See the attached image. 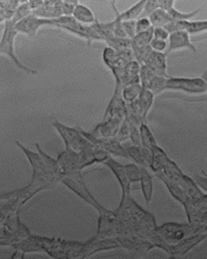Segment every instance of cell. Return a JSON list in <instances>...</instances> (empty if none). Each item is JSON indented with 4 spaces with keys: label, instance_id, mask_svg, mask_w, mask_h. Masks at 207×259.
<instances>
[{
    "label": "cell",
    "instance_id": "obj_24",
    "mask_svg": "<svg viewBox=\"0 0 207 259\" xmlns=\"http://www.w3.org/2000/svg\"><path fill=\"white\" fill-rule=\"evenodd\" d=\"M158 1H154V0H150V1H146L145 3L144 8L142 10V14H141L140 17H147L151 15V13L154 12V11L158 9ZM139 17V18H140Z\"/></svg>",
    "mask_w": 207,
    "mask_h": 259
},
{
    "label": "cell",
    "instance_id": "obj_27",
    "mask_svg": "<svg viewBox=\"0 0 207 259\" xmlns=\"http://www.w3.org/2000/svg\"><path fill=\"white\" fill-rule=\"evenodd\" d=\"M150 20L147 17H140L136 20V34L151 28Z\"/></svg>",
    "mask_w": 207,
    "mask_h": 259
},
{
    "label": "cell",
    "instance_id": "obj_23",
    "mask_svg": "<svg viewBox=\"0 0 207 259\" xmlns=\"http://www.w3.org/2000/svg\"><path fill=\"white\" fill-rule=\"evenodd\" d=\"M150 47L153 51L165 54L168 49V40H159L153 38L150 41Z\"/></svg>",
    "mask_w": 207,
    "mask_h": 259
},
{
    "label": "cell",
    "instance_id": "obj_13",
    "mask_svg": "<svg viewBox=\"0 0 207 259\" xmlns=\"http://www.w3.org/2000/svg\"><path fill=\"white\" fill-rule=\"evenodd\" d=\"M148 19L153 28L165 27L172 20L168 12L160 8L151 13Z\"/></svg>",
    "mask_w": 207,
    "mask_h": 259
},
{
    "label": "cell",
    "instance_id": "obj_16",
    "mask_svg": "<svg viewBox=\"0 0 207 259\" xmlns=\"http://www.w3.org/2000/svg\"><path fill=\"white\" fill-rule=\"evenodd\" d=\"M200 8L195 9L194 11H192L190 12H181L177 10L176 8H173L169 11L168 14L170 16L171 20H178V21H190L191 19L197 16L198 14Z\"/></svg>",
    "mask_w": 207,
    "mask_h": 259
},
{
    "label": "cell",
    "instance_id": "obj_2",
    "mask_svg": "<svg viewBox=\"0 0 207 259\" xmlns=\"http://www.w3.org/2000/svg\"><path fill=\"white\" fill-rule=\"evenodd\" d=\"M15 23L13 20L5 21V28L3 31L1 42H0V55H5L13 61L18 68L21 69L25 72L36 75L37 71L26 67L21 63L15 51V40L18 32L15 28Z\"/></svg>",
    "mask_w": 207,
    "mask_h": 259
},
{
    "label": "cell",
    "instance_id": "obj_14",
    "mask_svg": "<svg viewBox=\"0 0 207 259\" xmlns=\"http://www.w3.org/2000/svg\"><path fill=\"white\" fill-rule=\"evenodd\" d=\"M153 39V27L147 30L138 32L131 39V47H144L150 46Z\"/></svg>",
    "mask_w": 207,
    "mask_h": 259
},
{
    "label": "cell",
    "instance_id": "obj_11",
    "mask_svg": "<svg viewBox=\"0 0 207 259\" xmlns=\"http://www.w3.org/2000/svg\"><path fill=\"white\" fill-rule=\"evenodd\" d=\"M141 187H142V194L144 196L146 204L148 205L151 201L153 192L152 178L148 170L146 167H141Z\"/></svg>",
    "mask_w": 207,
    "mask_h": 259
},
{
    "label": "cell",
    "instance_id": "obj_18",
    "mask_svg": "<svg viewBox=\"0 0 207 259\" xmlns=\"http://www.w3.org/2000/svg\"><path fill=\"white\" fill-rule=\"evenodd\" d=\"M186 31L189 34H197L207 32V20L188 21Z\"/></svg>",
    "mask_w": 207,
    "mask_h": 259
},
{
    "label": "cell",
    "instance_id": "obj_19",
    "mask_svg": "<svg viewBox=\"0 0 207 259\" xmlns=\"http://www.w3.org/2000/svg\"><path fill=\"white\" fill-rule=\"evenodd\" d=\"M142 89L138 83H130L123 92V97L127 101H133L140 95Z\"/></svg>",
    "mask_w": 207,
    "mask_h": 259
},
{
    "label": "cell",
    "instance_id": "obj_12",
    "mask_svg": "<svg viewBox=\"0 0 207 259\" xmlns=\"http://www.w3.org/2000/svg\"><path fill=\"white\" fill-rule=\"evenodd\" d=\"M139 134H140V143L142 147L148 148L150 151L158 147L152 133L146 124H141Z\"/></svg>",
    "mask_w": 207,
    "mask_h": 259
},
{
    "label": "cell",
    "instance_id": "obj_15",
    "mask_svg": "<svg viewBox=\"0 0 207 259\" xmlns=\"http://www.w3.org/2000/svg\"><path fill=\"white\" fill-rule=\"evenodd\" d=\"M36 148H37V152L41 155V158H42L43 161L45 162V164H46L47 167L49 168L54 175L57 176L59 178V174H60V167H59V162L58 160H55V158L51 157L48 154L45 153L41 147L39 145L38 143L36 144Z\"/></svg>",
    "mask_w": 207,
    "mask_h": 259
},
{
    "label": "cell",
    "instance_id": "obj_30",
    "mask_svg": "<svg viewBox=\"0 0 207 259\" xmlns=\"http://www.w3.org/2000/svg\"><path fill=\"white\" fill-rule=\"evenodd\" d=\"M201 78H202L205 81V83H206V86H207V69L205 70L204 72L202 73V75H201ZM206 92H207V89H206Z\"/></svg>",
    "mask_w": 207,
    "mask_h": 259
},
{
    "label": "cell",
    "instance_id": "obj_33",
    "mask_svg": "<svg viewBox=\"0 0 207 259\" xmlns=\"http://www.w3.org/2000/svg\"><path fill=\"white\" fill-rule=\"evenodd\" d=\"M0 152H1V148H0Z\"/></svg>",
    "mask_w": 207,
    "mask_h": 259
},
{
    "label": "cell",
    "instance_id": "obj_8",
    "mask_svg": "<svg viewBox=\"0 0 207 259\" xmlns=\"http://www.w3.org/2000/svg\"><path fill=\"white\" fill-rule=\"evenodd\" d=\"M166 57L164 53L154 52L152 51L142 64L147 66L158 75H166Z\"/></svg>",
    "mask_w": 207,
    "mask_h": 259
},
{
    "label": "cell",
    "instance_id": "obj_5",
    "mask_svg": "<svg viewBox=\"0 0 207 259\" xmlns=\"http://www.w3.org/2000/svg\"><path fill=\"white\" fill-rule=\"evenodd\" d=\"M56 19L40 18L34 15L30 14L23 20L15 24V28L17 32H21L27 36H33L37 35V31L43 26H55Z\"/></svg>",
    "mask_w": 207,
    "mask_h": 259
},
{
    "label": "cell",
    "instance_id": "obj_20",
    "mask_svg": "<svg viewBox=\"0 0 207 259\" xmlns=\"http://www.w3.org/2000/svg\"><path fill=\"white\" fill-rule=\"evenodd\" d=\"M30 14H32V10H31L28 2L23 3L22 4H20L18 8L16 9L13 19L11 20H13V22L16 24Z\"/></svg>",
    "mask_w": 207,
    "mask_h": 259
},
{
    "label": "cell",
    "instance_id": "obj_22",
    "mask_svg": "<svg viewBox=\"0 0 207 259\" xmlns=\"http://www.w3.org/2000/svg\"><path fill=\"white\" fill-rule=\"evenodd\" d=\"M122 27L128 38L132 39L136 35V20L123 21Z\"/></svg>",
    "mask_w": 207,
    "mask_h": 259
},
{
    "label": "cell",
    "instance_id": "obj_25",
    "mask_svg": "<svg viewBox=\"0 0 207 259\" xmlns=\"http://www.w3.org/2000/svg\"><path fill=\"white\" fill-rule=\"evenodd\" d=\"M79 2L77 1H62L63 16H72L75 8Z\"/></svg>",
    "mask_w": 207,
    "mask_h": 259
},
{
    "label": "cell",
    "instance_id": "obj_28",
    "mask_svg": "<svg viewBox=\"0 0 207 259\" xmlns=\"http://www.w3.org/2000/svg\"><path fill=\"white\" fill-rule=\"evenodd\" d=\"M175 2L173 0H159V8H161L163 10L169 12L170 9L174 8Z\"/></svg>",
    "mask_w": 207,
    "mask_h": 259
},
{
    "label": "cell",
    "instance_id": "obj_17",
    "mask_svg": "<svg viewBox=\"0 0 207 259\" xmlns=\"http://www.w3.org/2000/svg\"><path fill=\"white\" fill-rule=\"evenodd\" d=\"M126 151L128 153L129 159L136 162L137 164H140L142 167H147L144 156L142 153V147L138 145L131 146L126 148Z\"/></svg>",
    "mask_w": 207,
    "mask_h": 259
},
{
    "label": "cell",
    "instance_id": "obj_10",
    "mask_svg": "<svg viewBox=\"0 0 207 259\" xmlns=\"http://www.w3.org/2000/svg\"><path fill=\"white\" fill-rule=\"evenodd\" d=\"M72 16L76 21L84 25H91L97 20L95 19L92 11L88 7L80 3L75 6Z\"/></svg>",
    "mask_w": 207,
    "mask_h": 259
},
{
    "label": "cell",
    "instance_id": "obj_29",
    "mask_svg": "<svg viewBox=\"0 0 207 259\" xmlns=\"http://www.w3.org/2000/svg\"><path fill=\"white\" fill-rule=\"evenodd\" d=\"M194 182H196V184L207 191V177L195 175Z\"/></svg>",
    "mask_w": 207,
    "mask_h": 259
},
{
    "label": "cell",
    "instance_id": "obj_26",
    "mask_svg": "<svg viewBox=\"0 0 207 259\" xmlns=\"http://www.w3.org/2000/svg\"><path fill=\"white\" fill-rule=\"evenodd\" d=\"M169 33L165 27H157L153 28V38L159 39V40H168Z\"/></svg>",
    "mask_w": 207,
    "mask_h": 259
},
{
    "label": "cell",
    "instance_id": "obj_7",
    "mask_svg": "<svg viewBox=\"0 0 207 259\" xmlns=\"http://www.w3.org/2000/svg\"><path fill=\"white\" fill-rule=\"evenodd\" d=\"M104 164L108 166L109 168L112 170L114 175L120 183L122 189V194H123L122 199H124L129 195L130 184H131L128 178H127V175H126L125 166L122 165L119 162L113 159L111 156H110L106 161L104 162Z\"/></svg>",
    "mask_w": 207,
    "mask_h": 259
},
{
    "label": "cell",
    "instance_id": "obj_9",
    "mask_svg": "<svg viewBox=\"0 0 207 259\" xmlns=\"http://www.w3.org/2000/svg\"><path fill=\"white\" fill-rule=\"evenodd\" d=\"M145 3H146L145 0L137 2L132 7H130L129 9L125 11V12H121V13L118 12V9H117L116 6L114 4L115 3L112 2V7L114 12H115V16L122 22H123V21H127V20H138L140 17L141 14H142V10H143V8H144Z\"/></svg>",
    "mask_w": 207,
    "mask_h": 259
},
{
    "label": "cell",
    "instance_id": "obj_1",
    "mask_svg": "<svg viewBox=\"0 0 207 259\" xmlns=\"http://www.w3.org/2000/svg\"><path fill=\"white\" fill-rule=\"evenodd\" d=\"M16 144L22 151L23 153L25 154L32 167L33 175H32L30 182L48 189L59 182V178L49 171L38 152H35L27 148L21 144V142L16 141Z\"/></svg>",
    "mask_w": 207,
    "mask_h": 259
},
{
    "label": "cell",
    "instance_id": "obj_32",
    "mask_svg": "<svg viewBox=\"0 0 207 259\" xmlns=\"http://www.w3.org/2000/svg\"><path fill=\"white\" fill-rule=\"evenodd\" d=\"M0 113H1V108H0Z\"/></svg>",
    "mask_w": 207,
    "mask_h": 259
},
{
    "label": "cell",
    "instance_id": "obj_3",
    "mask_svg": "<svg viewBox=\"0 0 207 259\" xmlns=\"http://www.w3.org/2000/svg\"><path fill=\"white\" fill-rule=\"evenodd\" d=\"M53 125L63 139L67 149H71L75 152H80L87 148L93 147V144L90 143L80 133L78 128L69 127L59 121H55L53 122Z\"/></svg>",
    "mask_w": 207,
    "mask_h": 259
},
{
    "label": "cell",
    "instance_id": "obj_31",
    "mask_svg": "<svg viewBox=\"0 0 207 259\" xmlns=\"http://www.w3.org/2000/svg\"><path fill=\"white\" fill-rule=\"evenodd\" d=\"M1 245H2V244H1V242H0V249H1Z\"/></svg>",
    "mask_w": 207,
    "mask_h": 259
},
{
    "label": "cell",
    "instance_id": "obj_4",
    "mask_svg": "<svg viewBox=\"0 0 207 259\" xmlns=\"http://www.w3.org/2000/svg\"><path fill=\"white\" fill-rule=\"evenodd\" d=\"M206 83L202 78L169 77L165 81V89H173L191 94H200L206 92Z\"/></svg>",
    "mask_w": 207,
    "mask_h": 259
},
{
    "label": "cell",
    "instance_id": "obj_6",
    "mask_svg": "<svg viewBox=\"0 0 207 259\" xmlns=\"http://www.w3.org/2000/svg\"><path fill=\"white\" fill-rule=\"evenodd\" d=\"M182 49H188L192 52H197V48L192 43L190 34L187 31L172 32L168 39V49L165 55H169L173 51Z\"/></svg>",
    "mask_w": 207,
    "mask_h": 259
},
{
    "label": "cell",
    "instance_id": "obj_21",
    "mask_svg": "<svg viewBox=\"0 0 207 259\" xmlns=\"http://www.w3.org/2000/svg\"><path fill=\"white\" fill-rule=\"evenodd\" d=\"M124 166L126 175L130 183L140 181L141 168H138L136 164H128Z\"/></svg>",
    "mask_w": 207,
    "mask_h": 259
}]
</instances>
